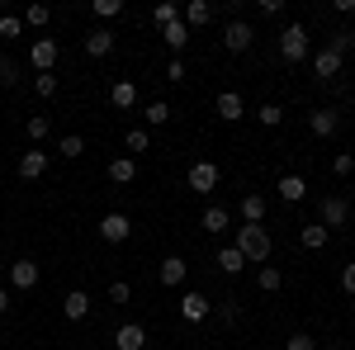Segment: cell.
Returning a JSON list of instances; mask_svg holds the SVG:
<instances>
[{
	"label": "cell",
	"mask_w": 355,
	"mask_h": 350,
	"mask_svg": "<svg viewBox=\"0 0 355 350\" xmlns=\"http://www.w3.org/2000/svg\"><path fill=\"white\" fill-rule=\"evenodd\" d=\"M251 43H256V28L246 24V19H232V24L223 28V48H227L232 57H237V53H246Z\"/></svg>",
	"instance_id": "5"
},
{
	"label": "cell",
	"mask_w": 355,
	"mask_h": 350,
	"mask_svg": "<svg viewBox=\"0 0 355 350\" xmlns=\"http://www.w3.org/2000/svg\"><path fill=\"white\" fill-rule=\"evenodd\" d=\"M166 119H171V105H166V100H152V105H147V123H152V128H162Z\"/></svg>",
	"instance_id": "33"
},
{
	"label": "cell",
	"mask_w": 355,
	"mask_h": 350,
	"mask_svg": "<svg viewBox=\"0 0 355 350\" xmlns=\"http://www.w3.org/2000/svg\"><path fill=\"white\" fill-rule=\"evenodd\" d=\"M351 43H355V33H351V28H336V33H331V43H327V48H331L336 57H346V53H351Z\"/></svg>",
	"instance_id": "31"
},
{
	"label": "cell",
	"mask_w": 355,
	"mask_h": 350,
	"mask_svg": "<svg viewBox=\"0 0 355 350\" xmlns=\"http://www.w3.org/2000/svg\"><path fill=\"white\" fill-rule=\"evenodd\" d=\"M256 289H261V294H279V289H284V274H279V265H261V274H256Z\"/></svg>",
	"instance_id": "23"
},
{
	"label": "cell",
	"mask_w": 355,
	"mask_h": 350,
	"mask_svg": "<svg viewBox=\"0 0 355 350\" xmlns=\"http://www.w3.org/2000/svg\"><path fill=\"white\" fill-rule=\"evenodd\" d=\"M218 119H223V123L246 119V105H242V95H237V90H223V95H218Z\"/></svg>",
	"instance_id": "18"
},
{
	"label": "cell",
	"mask_w": 355,
	"mask_h": 350,
	"mask_svg": "<svg viewBox=\"0 0 355 350\" xmlns=\"http://www.w3.org/2000/svg\"><path fill=\"white\" fill-rule=\"evenodd\" d=\"M279 199H284V204H299V199H308V180H303V175H279Z\"/></svg>",
	"instance_id": "19"
},
{
	"label": "cell",
	"mask_w": 355,
	"mask_h": 350,
	"mask_svg": "<svg viewBox=\"0 0 355 350\" xmlns=\"http://www.w3.org/2000/svg\"><path fill=\"white\" fill-rule=\"evenodd\" d=\"M256 119H261L266 128H279V123H284V109H279V105H261V109H256Z\"/></svg>",
	"instance_id": "32"
},
{
	"label": "cell",
	"mask_w": 355,
	"mask_h": 350,
	"mask_svg": "<svg viewBox=\"0 0 355 350\" xmlns=\"http://www.w3.org/2000/svg\"><path fill=\"white\" fill-rule=\"evenodd\" d=\"M10 284H15V289H38V265H33L28 256H19V261L10 265Z\"/></svg>",
	"instance_id": "15"
},
{
	"label": "cell",
	"mask_w": 355,
	"mask_h": 350,
	"mask_svg": "<svg viewBox=\"0 0 355 350\" xmlns=\"http://www.w3.org/2000/svg\"><path fill=\"white\" fill-rule=\"evenodd\" d=\"M123 15V0H95V19H119Z\"/></svg>",
	"instance_id": "34"
},
{
	"label": "cell",
	"mask_w": 355,
	"mask_h": 350,
	"mask_svg": "<svg viewBox=\"0 0 355 350\" xmlns=\"http://www.w3.org/2000/svg\"><path fill=\"white\" fill-rule=\"evenodd\" d=\"M341 294L355 298V261H351V265H341Z\"/></svg>",
	"instance_id": "43"
},
{
	"label": "cell",
	"mask_w": 355,
	"mask_h": 350,
	"mask_svg": "<svg viewBox=\"0 0 355 350\" xmlns=\"http://www.w3.org/2000/svg\"><path fill=\"white\" fill-rule=\"evenodd\" d=\"M57 152H62L67 161H76V157L85 152V137H81V133H67V137H57Z\"/></svg>",
	"instance_id": "29"
},
{
	"label": "cell",
	"mask_w": 355,
	"mask_h": 350,
	"mask_svg": "<svg viewBox=\"0 0 355 350\" xmlns=\"http://www.w3.org/2000/svg\"><path fill=\"white\" fill-rule=\"evenodd\" d=\"M237 251H242L246 256V265H266V261H270V232H266V222H242V227H237Z\"/></svg>",
	"instance_id": "1"
},
{
	"label": "cell",
	"mask_w": 355,
	"mask_h": 350,
	"mask_svg": "<svg viewBox=\"0 0 355 350\" xmlns=\"http://www.w3.org/2000/svg\"><path fill=\"white\" fill-rule=\"evenodd\" d=\"M214 313H218L223 322H237V303H232V298H227V303H214Z\"/></svg>",
	"instance_id": "45"
},
{
	"label": "cell",
	"mask_w": 355,
	"mask_h": 350,
	"mask_svg": "<svg viewBox=\"0 0 355 350\" xmlns=\"http://www.w3.org/2000/svg\"><path fill=\"white\" fill-rule=\"evenodd\" d=\"M24 33V19L19 15H0V38H19Z\"/></svg>",
	"instance_id": "35"
},
{
	"label": "cell",
	"mask_w": 355,
	"mask_h": 350,
	"mask_svg": "<svg viewBox=\"0 0 355 350\" xmlns=\"http://www.w3.org/2000/svg\"><path fill=\"white\" fill-rule=\"evenodd\" d=\"M180 317H185L190 326L209 322V317H214V298H209V294H194V289H190V294L180 298Z\"/></svg>",
	"instance_id": "4"
},
{
	"label": "cell",
	"mask_w": 355,
	"mask_h": 350,
	"mask_svg": "<svg viewBox=\"0 0 355 350\" xmlns=\"http://www.w3.org/2000/svg\"><path fill=\"white\" fill-rule=\"evenodd\" d=\"M19 81V62L15 57H0V85H15Z\"/></svg>",
	"instance_id": "37"
},
{
	"label": "cell",
	"mask_w": 355,
	"mask_h": 350,
	"mask_svg": "<svg viewBox=\"0 0 355 350\" xmlns=\"http://www.w3.org/2000/svg\"><path fill=\"white\" fill-rule=\"evenodd\" d=\"M57 57H62V48H57L53 38H33V48H28V62H33V71L38 76H53V67H57Z\"/></svg>",
	"instance_id": "3"
},
{
	"label": "cell",
	"mask_w": 355,
	"mask_h": 350,
	"mask_svg": "<svg viewBox=\"0 0 355 350\" xmlns=\"http://www.w3.org/2000/svg\"><path fill=\"white\" fill-rule=\"evenodd\" d=\"M24 133L33 137L38 147H43V142L53 137V119H48V114H33V119H28V123H24Z\"/></svg>",
	"instance_id": "25"
},
{
	"label": "cell",
	"mask_w": 355,
	"mask_h": 350,
	"mask_svg": "<svg viewBox=\"0 0 355 350\" xmlns=\"http://www.w3.org/2000/svg\"><path fill=\"white\" fill-rule=\"evenodd\" d=\"M123 147H128V152H147V147H152V137L142 133V128H133V133L123 137Z\"/></svg>",
	"instance_id": "39"
},
{
	"label": "cell",
	"mask_w": 355,
	"mask_h": 350,
	"mask_svg": "<svg viewBox=\"0 0 355 350\" xmlns=\"http://www.w3.org/2000/svg\"><path fill=\"white\" fill-rule=\"evenodd\" d=\"M110 180H114V185H133V180H137V161H133V157H114V161H110Z\"/></svg>",
	"instance_id": "20"
},
{
	"label": "cell",
	"mask_w": 355,
	"mask_h": 350,
	"mask_svg": "<svg viewBox=\"0 0 355 350\" xmlns=\"http://www.w3.org/2000/svg\"><path fill=\"white\" fill-rule=\"evenodd\" d=\"M128 298H133L128 279H114V284H110V303H128Z\"/></svg>",
	"instance_id": "42"
},
{
	"label": "cell",
	"mask_w": 355,
	"mask_h": 350,
	"mask_svg": "<svg viewBox=\"0 0 355 350\" xmlns=\"http://www.w3.org/2000/svg\"><path fill=\"white\" fill-rule=\"evenodd\" d=\"M110 105L114 109H133L137 105V85L133 81H114L110 85Z\"/></svg>",
	"instance_id": "22"
},
{
	"label": "cell",
	"mask_w": 355,
	"mask_h": 350,
	"mask_svg": "<svg viewBox=\"0 0 355 350\" xmlns=\"http://www.w3.org/2000/svg\"><path fill=\"white\" fill-rule=\"evenodd\" d=\"M214 15H218V10H214L209 0H185V5H180V24H185V28H204V24H214Z\"/></svg>",
	"instance_id": "8"
},
{
	"label": "cell",
	"mask_w": 355,
	"mask_h": 350,
	"mask_svg": "<svg viewBox=\"0 0 355 350\" xmlns=\"http://www.w3.org/2000/svg\"><path fill=\"white\" fill-rule=\"evenodd\" d=\"M256 5H261V15H279L284 10V0H256Z\"/></svg>",
	"instance_id": "46"
},
{
	"label": "cell",
	"mask_w": 355,
	"mask_h": 350,
	"mask_svg": "<svg viewBox=\"0 0 355 350\" xmlns=\"http://www.w3.org/2000/svg\"><path fill=\"white\" fill-rule=\"evenodd\" d=\"M157 274H162V284H166V289H175V284H185L190 265H185V256H166L162 265H157Z\"/></svg>",
	"instance_id": "13"
},
{
	"label": "cell",
	"mask_w": 355,
	"mask_h": 350,
	"mask_svg": "<svg viewBox=\"0 0 355 350\" xmlns=\"http://www.w3.org/2000/svg\"><path fill=\"white\" fill-rule=\"evenodd\" d=\"M351 350H355V346H351Z\"/></svg>",
	"instance_id": "48"
},
{
	"label": "cell",
	"mask_w": 355,
	"mask_h": 350,
	"mask_svg": "<svg viewBox=\"0 0 355 350\" xmlns=\"http://www.w3.org/2000/svg\"><path fill=\"white\" fill-rule=\"evenodd\" d=\"M142 346H147V331L137 322H123L114 331V350H142Z\"/></svg>",
	"instance_id": "16"
},
{
	"label": "cell",
	"mask_w": 355,
	"mask_h": 350,
	"mask_svg": "<svg viewBox=\"0 0 355 350\" xmlns=\"http://www.w3.org/2000/svg\"><path fill=\"white\" fill-rule=\"evenodd\" d=\"M284 350H318V341H313L308 331H294V336L284 341Z\"/></svg>",
	"instance_id": "40"
},
{
	"label": "cell",
	"mask_w": 355,
	"mask_h": 350,
	"mask_svg": "<svg viewBox=\"0 0 355 350\" xmlns=\"http://www.w3.org/2000/svg\"><path fill=\"white\" fill-rule=\"evenodd\" d=\"M308 128H313V137H331L341 128V114H336V109H313V114H308Z\"/></svg>",
	"instance_id": "11"
},
{
	"label": "cell",
	"mask_w": 355,
	"mask_h": 350,
	"mask_svg": "<svg viewBox=\"0 0 355 350\" xmlns=\"http://www.w3.org/2000/svg\"><path fill=\"white\" fill-rule=\"evenodd\" d=\"M100 237L110 246H123L128 237H133V222H128V213H105L100 218Z\"/></svg>",
	"instance_id": "7"
},
{
	"label": "cell",
	"mask_w": 355,
	"mask_h": 350,
	"mask_svg": "<svg viewBox=\"0 0 355 350\" xmlns=\"http://www.w3.org/2000/svg\"><path fill=\"white\" fill-rule=\"evenodd\" d=\"M351 170H355V157H351V152H336V157H331V175H341V180H346Z\"/></svg>",
	"instance_id": "36"
},
{
	"label": "cell",
	"mask_w": 355,
	"mask_h": 350,
	"mask_svg": "<svg viewBox=\"0 0 355 350\" xmlns=\"http://www.w3.org/2000/svg\"><path fill=\"white\" fill-rule=\"evenodd\" d=\"M175 19H180V5H175V0H162V5L152 10V24H157V28L175 24Z\"/></svg>",
	"instance_id": "30"
},
{
	"label": "cell",
	"mask_w": 355,
	"mask_h": 350,
	"mask_svg": "<svg viewBox=\"0 0 355 350\" xmlns=\"http://www.w3.org/2000/svg\"><path fill=\"white\" fill-rule=\"evenodd\" d=\"M33 85H38V100H53L57 95V76H33Z\"/></svg>",
	"instance_id": "41"
},
{
	"label": "cell",
	"mask_w": 355,
	"mask_h": 350,
	"mask_svg": "<svg viewBox=\"0 0 355 350\" xmlns=\"http://www.w3.org/2000/svg\"><path fill=\"white\" fill-rule=\"evenodd\" d=\"M48 166H53V152L33 147V152L19 157V175H24V180H43V175H48Z\"/></svg>",
	"instance_id": "9"
},
{
	"label": "cell",
	"mask_w": 355,
	"mask_h": 350,
	"mask_svg": "<svg viewBox=\"0 0 355 350\" xmlns=\"http://www.w3.org/2000/svg\"><path fill=\"white\" fill-rule=\"evenodd\" d=\"M242 222H266V199L261 194H246L242 199Z\"/></svg>",
	"instance_id": "27"
},
{
	"label": "cell",
	"mask_w": 355,
	"mask_h": 350,
	"mask_svg": "<svg viewBox=\"0 0 355 350\" xmlns=\"http://www.w3.org/2000/svg\"><path fill=\"white\" fill-rule=\"evenodd\" d=\"M5 313H10V294L0 289V317H5Z\"/></svg>",
	"instance_id": "47"
},
{
	"label": "cell",
	"mask_w": 355,
	"mask_h": 350,
	"mask_svg": "<svg viewBox=\"0 0 355 350\" xmlns=\"http://www.w3.org/2000/svg\"><path fill=\"white\" fill-rule=\"evenodd\" d=\"M166 81H185V62H180V57L166 62Z\"/></svg>",
	"instance_id": "44"
},
{
	"label": "cell",
	"mask_w": 355,
	"mask_h": 350,
	"mask_svg": "<svg viewBox=\"0 0 355 350\" xmlns=\"http://www.w3.org/2000/svg\"><path fill=\"white\" fill-rule=\"evenodd\" d=\"M218 270H227V274H242V270H246V256L237 251V246H223V251H218Z\"/></svg>",
	"instance_id": "26"
},
{
	"label": "cell",
	"mask_w": 355,
	"mask_h": 350,
	"mask_svg": "<svg viewBox=\"0 0 355 350\" xmlns=\"http://www.w3.org/2000/svg\"><path fill=\"white\" fill-rule=\"evenodd\" d=\"M313 76H318V81H336V76H341V57L331 53V48H322V53L313 57Z\"/></svg>",
	"instance_id": "17"
},
{
	"label": "cell",
	"mask_w": 355,
	"mask_h": 350,
	"mask_svg": "<svg viewBox=\"0 0 355 350\" xmlns=\"http://www.w3.org/2000/svg\"><path fill=\"white\" fill-rule=\"evenodd\" d=\"M162 38H166V48H171V53H185V43H190V28L175 19V24H166V28H162Z\"/></svg>",
	"instance_id": "24"
},
{
	"label": "cell",
	"mask_w": 355,
	"mask_h": 350,
	"mask_svg": "<svg viewBox=\"0 0 355 350\" xmlns=\"http://www.w3.org/2000/svg\"><path fill=\"white\" fill-rule=\"evenodd\" d=\"M199 227H204V232H227V209H218V204H214V209H204Z\"/></svg>",
	"instance_id": "28"
},
{
	"label": "cell",
	"mask_w": 355,
	"mask_h": 350,
	"mask_svg": "<svg viewBox=\"0 0 355 350\" xmlns=\"http://www.w3.org/2000/svg\"><path fill=\"white\" fill-rule=\"evenodd\" d=\"M62 313H67V322H85L90 317V294L85 289H71V294L62 298Z\"/></svg>",
	"instance_id": "14"
},
{
	"label": "cell",
	"mask_w": 355,
	"mask_h": 350,
	"mask_svg": "<svg viewBox=\"0 0 355 350\" xmlns=\"http://www.w3.org/2000/svg\"><path fill=\"white\" fill-rule=\"evenodd\" d=\"M351 222V204H346V194H327L322 199V227L336 232V227H346Z\"/></svg>",
	"instance_id": "6"
},
{
	"label": "cell",
	"mask_w": 355,
	"mask_h": 350,
	"mask_svg": "<svg viewBox=\"0 0 355 350\" xmlns=\"http://www.w3.org/2000/svg\"><path fill=\"white\" fill-rule=\"evenodd\" d=\"M299 242H303V251H322V246L331 242V232L322 227V222H308V227L299 232Z\"/></svg>",
	"instance_id": "21"
},
{
	"label": "cell",
	"mask_w": 355,
	"mask_h": 350,
	"mask_svg": "<svg viewBox=\"0 0 355 350\" xmlns=\"http://www.w3.org/2000/svg\"><path fill=\"white\" fill-rule=\"evenodd\" d=\"M24 19H28L33 28H43L48 19H53V10H48V5H28V10H24Z\"/></svg>",
	"instance_id": "38"
},
{
	"label": "cell",
	"mask_w": 355,
	"mask_h": 350,
	"mask_svg": "<svg viewBox=\"0 0 355 350\" xmlns=\"http://www.w3.org/2000/svg\"><path fill=\"white\" fill-rule=\"evenodd\" d=\"M279 57H284V62H303V57H308V28L303 24L279 28Z\"/></svg>",
	"instance_id": "2"
},
{
	"label": "cell",
	"mask_w": 355,
	"mask_h": 350,
	"mask_svg": "<svg viewBox=\"0 0 355 350\" xmlns=\"http://www.w3.org/2000/svg\"><path fill=\"white\" fill-rule=\"evenodd\" d=\"M85 53H90V57H110L114 53V28L95 24L90 33H85Z\"/></svg>",
	"instance_id": "12"
},
{
	"label": "cell",
	"mask_w": 355,
	"mask_h": 350,
	"mask_svg": "<svg viewBox=\"0 0 355 350\" xmlns=\"http://www.w3.org/2000/svg\"><path fill=\"white\" fill-rule=\"evenodd\" d=\"M190 189L194 194H214V189H218V166L214 161H194L190 166Z\"/></svg>",
	"instance_id": "10"
}]
</instances>
